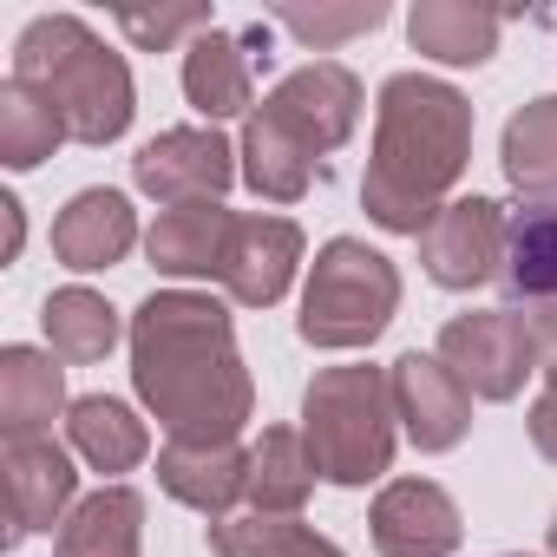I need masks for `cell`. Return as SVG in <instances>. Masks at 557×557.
<instances>
[{"instance_id": "cell-2", "label": "cell", "mask_w": 557, "mask_h": 557, "mask_svg": "<svg viewBox=\"0 0 557 557\" xmlns=\"http://www.w3.org/2000/svg\"><path fill=\"white\" fill-rule=\"evenodd\" d=\"M472 164V99L433 73H394L374 99V158L361 177V210L413 236L453 203V184Z\"/></svg>"}, {"instance_id": "cell-31", "label": "cell", "mask_w": 557, "mask_h": 557, "mask_svg": "<svg viewBox=\"0 0 557 557\" xmlns=\"http://www.w3.org/2000/svg\"><path fill=\"white\" fill-rule=\"evenodd\" d=\"M531 348H537V374L544 387H557V302H531Z\"/></svg>"}, {"instance_id": "cell-18", "label": "cell", "mask_w": 557, "mask_h": 557, "mask_svg": "<svg viewBox=\"0 0 557 557\" xmlns=\"http://www.w3.org/2000/svg\"><path fill=\"white\" fill-rule=\"evenodd\" d=\"M236 158H243V184L262 197V203H302L309 184H315V151L275 119L269 106H256L243 119V138H236Z\"/></svg>"}, {"instance_id": "cell-12", "label": "cell", "mask_w": 557, "mask_h": 557, "mask_svg": "<svg viewBox=\"0 0 557 557\" xmlns=\"http://www.w3.org/2000/svg\"><path fill=\"white\" fill-rule=\"evenodd\" d=\"M0 472H8V550L34 531H60L66 511L79 505V472L73 453L40 433V440H8L0 446Z\"/></svg>"}, {"instance_id": "cell-11", "label": "cell", "mask_w": 557, "mask_h": 557, "mask_svg": "<svg viewBox=\"0 0 557 557\" xmlns=\"http://www.w3.org/2000/svg\"><path fill=\"white\" fill-rule=\"evenodd\" d=\"M368 544L381 557H453L466 544V518L433 479H387L368 505Z\"/></svg>"}, {"instance_id": "cell-9", "label": "cell", "mask_w": 557, "mask_h": 557, "mask_svg": "<svg viewBox=\"0 0 557 557\" xmlns=\"http://www.w3.org/2000/svg\"><path fill=\"white\" fill-rule=\"evenodd\" d=\"M302 256H309V236H302L296 216H275V210L236 216L230 249H223V269H216V289L236 309H275V302L296 289Z\"/></svg>"}, {"instance_id": "cell-3", "label": "cell", "mask_w": 557, "mask_h": 557, "mask_svg": "<svg viewBox=\"0 0 557 557\" xmlns=\"http://www.w3.org/2000/svg\"><path fill=\"white\" fill-rule=\"evenodd\" d=\"M14 79L34 86L73 132V145H112L132 132L138 86L125 53H112L79 14H40L14 40Z\"/></svg>"}, {"instance_id": "cell-10", "label": "cell", "mask_w": 557, "mask_h": 557, "mask_svg": "<svg viewBox=\"0 0 557 557\" xmlns=\"http://www.w3.org/2000/svg\"><path fill=\"white\" fill-rule=\"evenodd\" d=\"M262 106L283 119L315 158H329V151H342V145L355 138L368 92H361V79H355L342 60H309V66H296V73L275 79V92H269Z\"/></svg>"}, {"instance_id": "cell-25", "label": "cell", "mask_w": 557, "mask_h": 557, "mask_svg": "<svg viewBox=\"0 0 557 557\" xmlns=\"http://www.w3.org/2000/svg\"><path fill=\"white\" fill-rule=\"evenodd\" d=\"M40 329H47V348L66 361V368H92L119 348V335H132V322H119V309L99 296V289H53L47 309H40Z\"/></svg>"}, {"instance_id": "cell-29", "label": "cell", "mask_w": 557, "mask_h": 557, "mask_svg": "<svg viewBox=\"0 0 557 557\" xmlns=\"http://www.w3.org/2000/svg\"><path fill=\"white\" fill-rule=\"evenodd\" d=\"M387 21V8L381 0H361V8H289V14H275V27L283 34H296L302 47H315V53H329V47H342V40H355V34H374Z\"/></svg>"}, {"instance_id": "cell-28", "label": "cell", "mask_w": 557, "mask_h": 557, "mask_svg": "<svg viewBox=\"0 0 557 557\" xmlns=\"http://www.w3.org/2000/svg\"><path fill=\"white\" fill-rule=\"evenodd\" d=\"M66 138H73L66 119H60L34 86H21V79L8 73V86H0V164H8V171H34V164H47Z\"/></svg>"}, {"instance_id": "cell-6", "label": "cell", "mask_w": 557, "mask_h": 557, "mask_svg": "<svg viewBox=\"0 0 557 557\" xmlns=\"http://www.w3.org/2000/svg\"><path fill=\"white\" fill-rule=\"evenodd\" d=\"M472 400H518L524 381L537 374V348H531V322L518 309H466L440 329L433 348Z\"/></svg>"}, {"instance_id": "cell-26", "label": "cell", "mask_w": 557, "mask_h": 557, "mask_svg": "<svg viewBox=\"0 0 557 557\" xmlns=\"http://www.w3.org/2000/svg\"><path fill=\"white\" fill-rule=\"evenodd\" d=\"M210 557H348L335 537H322L302 518H269V511H230L210 524Z\"/></svg>"}, {"instance_id": "cell-23", "label": "cell", "mask_w": 557, "mask_h": 557, "mask_svg": "<svg viewBox=\"0 0 557 557\" xmlns=\"http://www.w3.org/2000/svg\"><path fill=\"white\" fill-rule=\"evenodd\" d=\"M498 8H472V0H413L407 14V40L413 53L440 60V66H485L498 53Z\"/></svg>"}, {"instance_id": "cell-17", "label": "cell", "mask_w": 557, "mask_h": 557, "mask_svg": "<svg viewBox=\"0 0 557 557\" xmlns=\"http://www.w3.org/2000/svg\"><path fill=\"white\" fill-rule=\"evenodd\" d=\"M230 230H236V216L223 203H177V210H158V223L145 230V256H151L158 275L203 283V275L223 269Z\"/></svg>"}, {"instance_id": "cell-5", "label": "cell", "mask_w": 557, "mask_h": 557, "mask_svg": "<svg viewBox=\"0 0 557 557\" xmlns=\"http://www.w3.org/2000/svg\"><path fill=\"white\" fill-rule=\"evenodd\" d=\"M394 315H400V269H394V256L368 249L361 236H335V243L315 249L309 283H302V315H296V335L309 348H322V355L374 348Z\"/></svg>"}, {"instance_id": "cell-16", "label": "cell", "mask_w": 557, "mask_h": 557, "mask_svg": "<svg viewBox=\"0 0 557 557\" xmlns=\"http://www.w3.org/2000/svg\"><path fill=\"white\" fill-rule=\"evenodd\" d=\"M66 368L53 348L8 342L0 348V433L8 440H40L66 413Z\"/></svg>"}, {"instance_id": "cell-13", "label": "cell", "mask_w": 557, "mask_h": 557, "mask_svg": "<svg viewBox=\"0 0 557 557\" xmlns=\"http://www.w3.org/2000/svg\"><path fill=\"white\" fill-rule=\"evenodd\" d=\"M387 387H394L400 433H407L420 453H453V446L472 433V394H466V381H459L440 355L407 348V355L387 368Z\"/></svg>"}, {"instance_id": "cell-24", "label": "cell", "mask_w": 557, "mask_h": 557, "mask_svg": "<svg viewBox=\"0 0 557 557\" xmlns=\"http://www.w3.org/2000/svg\"><path fill=\"white\" fill-rule=\"evenodd\" d=\"M498 171L524 203H557V92L524 99L505 119L498 138Z\"/></svg>"}, {"instance_id": "cell-30", "label": "cell", "mask_w": 557, "mask_h": 557, "mask_svg": "<svg viewBox=\"0 0 557 557\" xmlns=\"http://www.w3.org/2000/svg\"><path fill=\"white\" fill-rule=\"evenodd\" d=\"M216 21H210V8H158V14H145V8H125L119 14V34L138 47V53H164V47H177L184 34L197 40V34H210Z\"/></svg>"}, {"instance_id": "cell-15", "label": "cell", "mask_w": 557, "mask_h": 557, "mask_svg": "<svg viewBox=\"0 0 557 557\" xmlns=\"http://www.w3.org/2000/svg\"><path fill=\"white\" fill-rule=\"evenodd\" d=\"M132 249H138V210H132L125 190L92 184V190H79V197L53 216V256H60V269H73V275L119 269Z\"/></svg>"}, {"instance_id": "cell-34", "label": "cell", "mask_w": 557, "mask_h": 557, "mask_svg": "<svg viewBox=\"0 0 557 557\" xmlns=\"http://www.w3.org/2000/svg\"><path fill=\"white\" fill-rule=\"evenodd\" d=\"M544 544H550V557H557V518H550V531H544Z\"/></svg>"}, {"instance_id": "cell-8", "label": "cell", "mask_w": 557, "mask_h": 557, "mask_svg": "<svg viewBox=\"0 0 557 557\" xmlns=\"http://www.w3.org/2000/svg\"><path fill=\"white\" fill-rule=\"evenodd\" d=\"M236 177H243V158H236V145L216 125H171L151 145H138V158H132V184L145 197H158L164 210H177V203H223V190Z\"/></svg>"}, {"instance_id": "cell-19", "label": "cell", "mask_w": 557, "mask_h": 557, "mask_svg": "<svg viewBox=\"0 0 557 557\" xmlns=\"http://www.w3.org/2000/svg\"><path fill=\"white\" fill-rule=\"evenodd\" d=\"M158 485L177 498V505H190V511H203L210 524L216 518H230L236 511V498L249 492V453L243 446H164L158 453Z\"/></svg>"}, {"instance_id": "cell-27", "label": "cell", "mask_w": 557, "mask_h": 557, "mask_svg": "<svg viewBox=\"0 0 557 557\" xmlns=\"http://www.w3.org/2000/svg\"><path fill=\"white\" fill-rule=\"evenodd\" d=\"M498 283L518 302H557V203H524L511 216V249Z\"/></svg>"}, {"instance_id": "cell-33", "label": "cell", "mask_w": 557, "mask_h": 557, "mask_svg": "<svg viewBox=\"0 0 557 557\" xmlns=\"http://www.w3.org/2000/svg\"><path fill=\"white\" fill-rule=\"evenodd\" d=\"M21 243H27V210H21V197H0V262H14Z\"/></svg>"}, {"instance_id": "cell-4", "label": "cell", "mask_w": 557, "mask_h": 557, "mask_svg": "<svg viewBox=\"0 0 557 557\" xmlns=\"http://www.w3.org/2000/svg\"><path fill=\"white\" fill-rule=\"evenodd\" d=\"M302 440H309L322 479L342 492L387 479L394 446H400V413H394L387 374L381 368H322L302 387Z\"/></svg>"}, {"instance_id": "cell-21", "label": "cell", "mask_w": 557, "mask_h": 557, "mask_svg": "<svg viewBox=\"0 0 557 557\" xmlns=\"http://www.w3.org/2000/svg\"><path fill=\"white\" fill-rule=\"evenodd\" d=\"M66 446H73V459H86L92 472H106L119 485V472H138L145 466L151 426L125 400H112V394H86V400L66 407Z\"/></svg>"}, {"instance_id": "cell-20", "label": "cell", "mask_w": 557, "mask_h": 557, "mask_svg": "<svg viewBox=\"0 0 557 557\" xmlns=\"http://www.w3.org/2000/svg\"><path fill=\"white\" fill-rule=\"evenodd\" d=\"M53 557H145V492L99 485L53 531Z\"/></svg>"}, {"instance_id": "cell-1", "label": "cell", "mask_w": 557, "mask_h": 557, "mask_svg": "<svg viewBox=\"0 0 557 557\" xmlns=\"http://www.w3.org/2000/svg\"><path fill=\"white\" fill-rule=\"evenodd\" d=\"M132 387L177 446H236L256 381L236 348L230 302L203 289H151L132 309Z\"/></svg>"}, {"instance_id": "cell-7", "label": "cell", "mask_w": 557, "mask_h": 557, "mask_svg": "<svg viewBox=\"0 0 557 557\" xmlns=\"http://www.w3.org/2000/svg\"><path fill=\"white\" fill-rule=\"evenodd\" d=\"M505 249H511V216L498 197H453L426 230H420V269L440 289L466 296L505 275Z\"/></svg>"}, {"instance_id": "cell-14", "label": "cell", "mask_w": 557, "mask_h": 557, "mask_svg": "<svg viewBox=\"0 0 557 557\" xmlns=\"http://www.w3.org/2000/svg\"><path fill=\"white\" fill-rule=\"evenodd\" d=\"M256 47L269 53V27H243V34L210 27L184 47V99L203 125L256 112Z\"/></svg>"}, {"instance_id": "cell-22", "label": "cell", "mask_w": 557, "mask_h": 557, "mask_svg": "<svg viewBox=\"0 0 557 557\" xmlns=\"http://www.w3.org/2000/svg\"><path fill=\"white\" fill-rule=\"evenodd\" d=\"M322 466L302 440V426H262V440L249 446V511H269V518H302L309 492H315Z\"/></svg>"}, {"instance_id": "cell-35", "label": "cell", "mask_w": 557, "mask_h": 557, "mask_svg": "<svg viewBox=\"0 0 557 557\" xmlns=\"http://www.w3.org/2000/svg\"><path fill=\"white\" fill-rule=\"evenodd\" d=\"M498 557H531V550H498Z\"/></svg>"}, {"instance_id": "cell-32", "label": "cell", "mask_w": 557, "mask_h": 557, "mask_svg": "<svg viewBox=\"0 0 557 557\" xmlns=\"http://www.w3.org/2000/svg\"><path fill=\"white\" fill-rule=\"evenodd\" d=\"M524 426H531V446L557 466V387H544V394L531 400V420H524Z\"/></svg>"}]
</instances>
